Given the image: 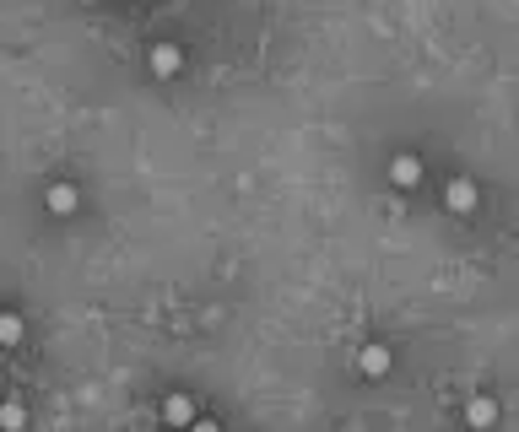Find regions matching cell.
<instances>
[{
	"label": "cell",
	"mask_w": 519,
	"mask_h": 432,
	"mask_svg": "<svg viewBox=\"0 0 519 432\" xmlns=\"http://www.w3.org/2000/svg\"><path fill=\"white\" fill-rule=\"evenodd\" d=\"M395 368V346L390 341H363L357 346V373L363 378H390Z\"/></svg>",
	"instance_id": "cell-7"
},
{
	"label": "cell",
	"mask_w": 519,
	"mask_h": 432,
	"mask_svg": "<svg viewBox=\"0 0 519 432\" xmlns=\"http://www.w3.org/2000/svg\"><path fill=\"white\" fill-rule=\"evenodd\" d=\"M460 422L471 427V432H492V427L503 422V405H498V395H487V389H476V395L460 405Z\"/></svg>",
	"instance_id": "cell-2"
},
{
	"label": "cell",
	"mask_w": 519,
	"mask_h": 432,
	"mask_svg": "<svg viewBox=\"0 0 519 432\" xmlns=\"http://www.w3.org/2000/svg\"><path fill=\"white\" fill-rule=\"evenodd\" d=\"M22 341H28V319H22L17 308H0V351H11Z\"/></svg>",
	"instance_id": "cell-8"
},
{
	"label": "cell",
	"mask_w": 519,
	"mask_h": 432,
	"mask_svg": "<svg viewBox=\"0 0 519 432\" xmlns=\"http://www.w3.org/2000/svg\"><path fill=\"white\" fill-rule=\"evenodd\" d=\"M444 206H449V216H476L482 211V184H476L471 173H449L444 179Z\"/></svg>",
	"instance_id": "cell-1"
},
{
	"label": "cell",
	"mask_w": 519,
	"mask_h": 432,
	"mask_svg": "<svg viewBox=\"0 0 519 432\" xmlns=\"http://www.w3.org/2000/svg\"><path fill=\"white\" fill-rule=\"evenodd\" d=\"M76 6H98V0H76Z\"/></svg>",
	"instance_id": "cell-11"
},
{
	"label": "cell",
	"mask_w": 519,
	"mask_h": 432,
	"mask_svg": "<svg viewBox=\"0 0 519 432\" xmlns=\"http://www.w3.org/2000/svg\"><path fill=\"white\" fill-rule=\"evenodd\" d=\"M0 432H28V405H22V400H0Z\"/></svg>",
	"instance_id": "cell-9"
},
{
	"label": "cell",
	"mask_w": 519,
	"mask_h": 432,
	"mask_svg": "<svg viewBox=\"0 0 519 432\" xmlns=\"http://www.w3.org/2000/svg\"><path fill=\"white\" fill-rule=\"evenodd\" d=\"M44 211L60 216V222L82 211V189H76V179H49V184H44Z\"/></svg>",
	"instance_id": "cell-5"
},
{
	"label": "cell",
	"mask_w": 519,
	"mask_h": 432,
	"mask_svg": "<svg viewBox=\"0 0 519 432\" xmlns=\"http://www.w3.org/2000/svg\"><path fill=\"white\" fill-rule=\"evenodd\" d=\"M157 416H163V427H168V432H184L201 411H195V395H190V389H168L163 405H157Z\"/></svg>",
	"instance_id": "cell-3"
},
{
	"label": "cell",
	"mask_w": 519,
	"mask_h": 432,
	"mask_svg": "<svg viewBox=\"0 0 519 432\" xmlns=\"http://www.w3.org/2000/svg\"><path fill=\"white\" fill-rule=\"evenodd\" d=\"M146 71H152L157 81H179V76H184V49L173 44V38L152 44V49H146Z\"/></svg>",
	"instance_id": "cell-4"
},
{
	"label": "cell",
	"mask_w": 519,
	"mask_h": 432,
	"mask_svg": "<svg viewBox=\"0 0 519 432\" xmlns=\"http://www.w3.org/2000/svg\"><path fill=\"white\" fill-rule=\"evenodd\" d=\"M184 432H228V427H222V422H217V416H195V422H190V427H184Z\"/></svg>",
	"instance_id": "cell-10"
},
{
	"label": "cell",
	"mask_w": 519,
	"mask_h": 432,
	"mask_svg": "<svg viewBox=\"0 0 519 432\" xmlns=\"http://www.w3.org/2000/svg\"><path fill=\"white\" fill-rule=\"evenodd\" d=\"M384 173H390L395 189H406V195H411V189H422V179H428V162H422L417 152H395Z\"/></svg>",
	"instance_id": "cell-6"
}]
</instances>
